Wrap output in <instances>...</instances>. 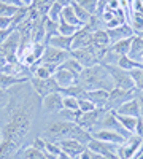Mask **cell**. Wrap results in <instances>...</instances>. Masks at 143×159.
<instances>
[{"label": "cell", "mask_w": 143, "mask_h": 159, "mask_svg": "<svg viewBox=\"0 0 143 159\" xmlns=\"http://www.w3.org/2000/svg\"><path fill=\"white\" fill-rule=\"evenodd\" d=\"M118 115H124V116H134V118H140V105L137 100V96L129 99L127 102H124L123 105H119L116 110H113Z\"/></svg>", "instance_id": "obj_16"}, {"label": "cell", "mask_w": 143, "mask_h": 159, "mask_svg": "<svg viewBox=\"0 0 143 159\" xmlns=\"http://www.w3.org/2000/svg\"><path fill=\"white\" fill-rule=\"evenodd\" d=\"M22 157H27V159H48L46 153L40 148L34 147V145H29V147H24L19 153Z\"/></svg>", "instance_id": "obj_23"}, {"label": "cell", "mask_w": 143, "mask_h": 159, "mask_svg": "<svg viewBox=\"0 0 143 159\" xmlns=\"http://www.w3.org/2000/svg\"><path fill=\"white\" fill-rule=\"evenodd\" d=\"M24 83H29V81H24V80H21V78H16V76H13V75L0 72V89L10 91V89L16 88L19 84H24Z\"/></svg>", "instance_id": "obj_21"}, {"label": "cell", "mask_w": 143, "mask_h": 159, "mask_svg": "<svg viewBox=\"0 0 143 159\" xmlns=\"http://www.w3.org/2000/svg\"><path fill=\"white\" fill-rule=\"evenodd\" d=\"M116 118H118V121L121 123V126L129 132V134H135V127H137L138 118H134V116H124V115H118V113H116Z\"/></svg>", "instance_id": "obj_26"}, {"label": "cell", "mask_w": 143, "mask_h": 159, "mask_svg": "<svg viewBox=\"0 0 143 159\" xmlns=\"http://www.w3.org/2000/svg\"><path fill=\"white\" fill-rule=\"evenodd\" d=\"M80 115H81L80 110H69V108H62L57 113L59 119H64V121H69V123H76Z\"/></svg>", "instance_id": "obj_31"}, {"label": "cell", "mask_w": 143, "mask_h": 159, "mask_svg": "<svg viewBox=\"0 0 143 159\" xmlns=\"http://www.w3.org/2000/svg\"><path fill=\"white\" fill-rule=\"evenodd\" d=\"M75 3H78L81 8H84L91 15H97V3L99 0H73Z\"/></svg>", "instance_id": "obj_34"}, {"label": "cell", "mask_w": 143, "mask_h": 159, "mask_svg": "<svg viewBox=\"0 0 143 159\" xmlns=\"http://www.w3.org/2000/svg\"><path fill=\"white\" fill-rule=\"evenodd\" d=\"M73 159H92V153H91L89 150H87V147H86V150L83 151V153H80L76 157H73Z\"/></svg>", "instance_id": "obj_41"}, {"label": "cell", "mask_w": 143, "mask_h": 159, "mask_svg": "<svg viewBox=\"0 0 143 159\" xmlns=\"http://www.w3.org/2000/svg\"><path fill=\"white\" fill-rule=\"evenodd\" d=\"M76 83L81 88H84L86 91H94V89L111 91L114 88L113 78H111L108 69L103 64H96L92 67L83 69V72L78 75Z\"/></svg>", "instance_id": "obj_1"}, {"label": "cell", "mask_w": 143, "mask_h": 159, "mask_svg": "<svg viewBox=\"0 0 143 159\" xmlns=\"http://www.w3.org/2000/svg\"><path fill=\"white\" fill-rule=\"evenodd\" d=\"M56 156H57V159H72V157H70L69 154H65L64 151H59V153H57Z\"/></svg>", "instance_id": "obj_45"}, {"label": "cell", "mask_w": 143, "mask_h": 159, "mask_svg": "<svg viewBox=\"0 0 143 159\" xmlns=\"http://www.w3.org/2000/svg\"><path fill=\"white\" fill-rule=\"evenodd\" d=\"M69 57H70V51H64V49H59V48H54V46L46 45L45 52H43V56H42V61H40V62L54 64V65H62Z\"/></svg>", "instance_id": "obj_9"}, {"label": "cell", "mask_w": 143, "mask_h": 159, "mask_svg": "<svg viewBox=\"0 0 143 159\" xmlns=\"http://www.w3.org/2000/svg\"><path fill=\"white\" fill-rule=\"evenodd\" d=\"M10 102V92L7 89H0V111H2Z\"/></svg>", "instance_id": "obj_38"}, {"label": "cell", "mask_w": 143, "mask_h": 159, "mask_svg": "<svg viewBox=\"0 0 143 159\" xmlns=\"http://www.w3.org/2000/svg\"><path fill=\"white\" fill-rule=\"evenodd\" d=\"M62 10H64V8L60 7V3L54 2L53 5L49 7V10H48V13H46V18L51 19V21H54V22H59L60 15H62Z\"/></svg>", "instance_id": "obj_33"}, {"label": "cell", "mask_w": 143, "mask_h": 159, "mask_svg": "<svg viewBox=\"0 0 143 159\" xmlns=\"http://www.w3.org/2000/svg\"><path fill=\"white\" fill-rule=\"evenodd\" d=\"M60 94L62 96H70V97H75V99H83L84 94H86V89L76 83V84H73L67 89H60Z\"/></svg>", "instance_id": "obj_29"}, {"label": "cell", "mask_w": 143, "mask_h": 159, "mask_svg": "<svg viewBox=\"0 0 143 159\" xmlns=\"http://www.w3.org/2000/svg\"><path fill=\"white\" fill-rule=\"evenodd\" d=\"M81 27H76V25H72L65 21H59V27H57V34L64 35V37H73Z\"/></svg>", "instance_id": "obj_30"}, {"label": "cell", "mask_w": 143, "mask_h": 159, "mask_svg": "<svg viewBox=\"0 0 143 159\" xmlns=\"http://www.w3.org/2000/svg\"><path fill=\"white\" fill-rule=\"evenodd\" d=\"M108 38H110V45L116 43V42H121V40H127V38H132L135 35L134 29L131 27V24L126 22V24H119L116 27L107 29Z\"/></svg>", "instance_id": "obj_11"}, {"label": "cell", "mask_w": 143, "mask_h": 159, "mask_svg": "<svg viewBox=\"0 0 143 159\" xmlns=\"http://www.w3.org/2000/svg\"><path fill=\"white\" fill-rule=\"evenodd\" d=\"M107 113V108H96L89 113H81L80 118H78L76 124L81 126L84 130H87L89 134H94L96 130L100 129V123H102V118L103 115Z\"/></svg>", "instance_id": "obj_3"}, {"label": "cell", "mask_w": 143, "mask_h": 159, "mask_svg": "<svg viewBox=\"0 0 143 159\" xmlns=\"http://www.w3.org/2000/svg\"><path fill=\"white\" fill-rule=\"evenodd\" d=\"M53 80L56 81V84L59 86V89H67V88L76 84V81H78V75L59 65V69H57L56 73L53 75Z\"/></svg>", "instance_id": "obj_12"}, {"label": "cell", "mask_w": 143, "mask_h": 159, "mask_svg": "<svg viewBox=\"0 0 143 159\" xmlns=\"http://www.w3.org/2000/svg\"><path fill=\"white\" fill-rule=\"evenodd\" d=\"M62 103H64V108H69V110H78V99L70 97V96H62Z\"/></svg>", "instance_id": "obj_37"}, {"label": "cell", "mask_w": 143, "mask_h": 159, "mask_svg": "<svg viewBox=\"0 0 143 159\" xmlns=\"http://www.w3.org/2000/svg\"><path fill=\"white\" fill-rule=\"evenodd\" d=\"M135 89H137V91H143V70H141V73H140L138 81L135 83Z\"/></svg>", "instance_id": "obj_42"}, {"label": "cell", "mask_w": 143, "mask_h": 159, "mask_svg": "<svg viewBox=\"0 0 143 159\" xmlns=\"http://www.w3.org/2000/svg\"><path fill=\"white\" fill-rule=\"evenodd\" d=\"M89 45H92V30H91L87 25H83L72 38V51L86 48Z\"/></svg>", "instance_id": "obj_14"}, {"label": "cell", "mask_w": 143, "mask_h": 159, "mask_svg": "<svg viewBox=\"0 0 143 159\" xmlns=\"http://www.w3.org/2000/svg\"><path fill=\"white\" fill-rule=\"evenodd\" d=\"M92 139L96 140H102V142H108V143H114V145H123L127 139L124 135H121L116 130H108V129H99L92 134Z\"/></svg>", "instance_id": "obj_15"}, {"label": "cell", "mask_w": 143, "mask_h": 159, "mask_svg": "<svg viewBox=\"0 0 143 159\" xmlns=\"http://www.w3.org/2000/svg\"><path fill=\"white\" fill-rule=\"evenodd\" d=\"M72 8H73V11H75V15H76L78 21L81 22V25H87V24L91 22V18L94 16V15H91V13H87L84 8H81L80 5L75 3V2H72Z\"/></svg>", "instance_id": "obj_28"}, {"label": "cell", "mask_w": 143, "mask_h": 159, "mask_svg": "<svg viewBox=\"0 0 143 159\" xmlns=\"http://www.w3.org/2000/svg\"><path fill=\"white\" fill-rule=\"evenodd\" d=\"M134 38V37H132ZM132 38H127V40H121V42H116L113 45H110V49L114 52L116 56H127L129 51H131V45H132Z\"/></svg>", "instance_id": "obj_22"}, {"label": "cell", "mask_w": 143, "mask_h": 159, "mask_svg": "<svg viewBox=\"0 0 143 159\" xmlns=\"http://www.w3.org/2000/svg\"><path fill=\"white\" fill-rule=\"evenodd\" d=\"M135 97L134 96V91H124V89H118V88H113L108 94V100H107V110H116L123 105L124 102H127L129 99Z\"/></svg>", "instance_id": "obj_10"}, {"label": "cell", "mask_w": 143, "mask_h": 159, "mask_svg": "<svg viewBox=\"0 0 143 159\" xmlns=\"http://www.w3.org/2000/svg\"><path fill=\"white\" fill-rule=\"evenodd\" d=\"M40 107H42V111L46 113V115H57V113L64 108L60 91L51 92V94L45 96V97L42 99V102H40Z\"/></svg>", "instance_id": "obj_7"}, {"label": "cell", "mask_w": 143, "mask_h": 159, "mask_svg": "<svg viewBox=\"0 0 143 159\" xmlns=\"http://www.w3.org/2000/svg\"><path fill=\"white\" fill-rule=\"evenodd\" d=\"M21 7H15V5H10L5 2H0V16H5V18H13L18 13Z\"/></svg>", "instance_id": "obj_35"}, {"label": "cell", "mask_w": 143, "mask_h": 159, "mask_svg": "<svg viewBox=\"0 0 143 159\" xmlns=\"http://www.w3.org/2000/svg\"><path fill=\"white\" fill-rule=\"evenodd\" d=\"M87 150L94 154L99 156H108V157H118L116 153H118V147L119 145H114V143H108V142H102V140H96L92 139L87 145Z\"/></svg>", "instance_id": "obj_8"}, {"label": "cell", "mask_w": 143, "mask_h": 159, "mask_svg": "<svg viewBox=\"0 0 143 159\" xmlns=\"http://www.w3.org/2000/svg\"><path fill=\"white\" fill-rule=\"evenodd\" d=\"M92 46L97 51H105L110 48V38H108L107 29H99L92 32Z\"/></svg>", "instance_id": "obj_18"}, {"label": "cell", "mask_w": 143, "mask_h": 159, "mask_svg": "<svg viewBox=\"0 0 143 159\" xmlns=\"http://www.w3.org/2000/svg\"><path fill=\"white\" fill-rule=\"evenodd\" d=\"M0 143H2V129H0Z\"/></svg>", "instance_id": "obj_46"}, {"label": "cell", "mask_w": 143, "mask_h": 159, "mask_svg": "<svg viewBox=\"0 0 143 159\" xmlns=\"http://www.w3.org/2000/svg\"><path fill=\"white\" fill-rule=\"evenodd\" d=\"M59 21H65V22H69V24H72V25H76V27H83L81 22L78 21V18H76V15H75L72 5H70V7H65V8L62 10V15H60V19H59Z\"/></svg>", "instance_id": "obj_27"}, {"label": "cell", "mask_w": 143, "mask_h": 159, "mask_svg": "<svg viewBox=\"0 0 143 159\" xmlns=\"http://www.w3.org/2000/svg\"><path fill=\"white\" fill-rule=\"evenodd\" d=\"M143 147V137L140 135H131L123 145H119L118 147V153H116V156H118V159H132Z\"/></svg>", "instance_id": "obj_6"}, {"label": "cell", "mask_w": 143, "mask_h": 159, "mask_svg": "<svg viewBox=\"0 0 143 159\" xmlns=\"http://www.w3.org/2000/svg\"><path fill=\"white\" fill-rule=\"evenodd\" d=\"M72 38L73 37H64L60 34H54L46 40V45L64 49V51H72Z\"/></svg>", "instance_id": "obj_19"}, {"label": "cell", "mask_w": 143, "mask_h": 159, "mask_svg": "<svg viewBox=\"0 0 143 159\" xmlns=\"http://www.w3.org/2000/svg\"><path fill=\"white\" fill-rule=\"evenodd\" d=\"M29 86L34 89V92L40 97L43 99L45 96L51 94V92H57L60 91L59 86L56 84V81L53 78H38V76H32L29 80Z\"/></svg>", "instance_id": "obj_5"}, {"label": "cell", "mask_w": 143, "mask_h": 159, "mask_svg": "<svg viewBox=\"0 0 143 159\" xmlns=\"http://www.w3.org/2000/svg\"><path fill=\"white\" fill-rule=\"evenodd\" d=\"M21 159H27V157H21Z\"/></svg>", "instance_id": "obj_47"}, {"label": "cell", "mask_w": 143, "mask_h": 159, "mask_svg": "<svg viewBox=\"0 0 143 159\" xmlns=\"http://www.w3.org/2000/svg\"><path fill=\"white\" fill-rule=\"evenodd\" d=\"M0 2H2V0H0Z\"/></svg>", "instance_id": "obj_48"}, {"label": "cell", "mask_w": 143, "mask_h": 159, "mask_svg": "<svg viewBox=\"0 0 143 159\" xmlns=\"http://www.w3.org/2000/svg\"><path fill=\"white\" fill-rule=\"evenodd\" d=\"M108 69L111 78H113V84L118 89H124V91H135V83L131 78V73L127 70L119 69L118 65H105Z\"/></svg>", "instance_id": "obj_4"}, {"label": "cell", "mask_w": 143, "mask_h": 159, "mask_svg": "<svg viewBox=\"0 0 143 159\" xmlns=\"http://www.w3.org/2000/svg\"><path fill=\"white\" fill-rule=\"evenodd\" d=\"M116 65H118L119 69H123V70H127V72L135 70V69H143V64L134 61L132 57H129V56H121L118 59V64Z\"/></svg>", "instance_id": "obj_25"}, {"label": "cell", "mask_w": 143, "mask_h": 159, "mask_svg": "<svg viewBox=\"0 0 143 159\" xmlns=\"http://www.w3.org/2000/svg\"><path fill=\"white\" fill-rule=\"evenodd\" d=\"M13 30L15 29H0V45L7 42V38L13 34Z\"/></svg>", "instance_id": "obj_40"}, {"label": "cell", "mask_w": 143, "mask_h": 159, "mask_svg": "<svg viewBox=\"0 0 143 159\" xmlns=\"http://www.w3.org/2000/svg\"><path fill=\"white\" fill-rule=\"evenodd\" d=\"M11 24H13V18L0 16V29H13Z\"/></svg>", "instance_id": "obj_39"}, {"label": "cell", "mask_w": 143, "mask_h": 159, "mask_svg": "<svg viewBox=\"0 0 143 159\" xmlns=\"http://www.w3.org/2000/svg\"><path fill=\"white\" fill-rule=\"evenodd\" d=\"M129 24L134 29L135 35L143 32V11H131V16H129Z\"/></svg>", "instance_id": "obj_24"}, {"label": "cell", "mask_w": 143, "mask_h": 159, "mask_svg": "<svg viewBox=\"0 0 143 159\" xmlns=\"http://www.w3.org/2000/svg\"><path fill=\"white\" fill-rule=\"evenodd\" d=\"M2 2H5V3H10V5H15V7H22L21 0H2Z\"/></svg>", "instance_id": "obj_44"}, {"label": "cell", "mask_w": 143, "mask_h": 159, "mask_svg": "<svg viewBox=\"0 0 143 159\" xmlns=\"http://www.w3.org/2000/svg\"><path fill=\"white\" fill-rule=\"evenodd\" d=\"M127 56L141 64V59H143V38L140 35H134L132 45H131V51H129Z\"/></svg>", "instance_id": "obj_20"}, {"label": "cell", "mask_w": 143, "mask_h": 159, "mask_svg": "<svg viewBox=\"0 0 143 159\" xmlns=\"http://www.w3.org/2000/svg\"><path fill=\"white\" fill-rule=\"evenodd\" d=\"M57 147L60 148V151H64L65 154H69L72 159L76 157L80 153H83L86 150V145L78 142L75 139H62V140H57Z\"/></svg>", "instance_id": "obj_13"}, {"label": "cell", "mask_w": 143, "mask_h": 159, "mask_svg": "<svg viewBox=\"0 0 143 159\" xmlns=\"http://www.w3.org/2000/svg\"><path fill=\"white\" fill-rule=\"evenodd\" d=\"M108 94L110 91H105V89H94V91H86L84 97L87 100H91L96 107L99 108H105L107 107V100H108Z\"/></svg>", "instance_id": "obj_17"}, {"label": "cell", "mask_w": 143, "mask_h": 159, "mask_svg": "<svg viewBox=\"0 0 143 159\" xmlns=\"http://www.w3.org/2000/svg\"><path fill=\"white\" fill-rule=\"evenodd\" d=\"M107 51V49H105ZM105 51H97L92 45H89L86 48H81V49H73L70 51V56L75 57L78 62H80L83 67H92L96 64H100V57Z\"/></svg>", "instance_id": "obj_2"}, {"label": "cell", "mask_w": 143, "mask_h": 159, "mask_svg": "<svg viewBox=\"0 0 143 159\" xmlns=\"http://www.w3.org/2000/svg\"><path fill=\"white\" fill-rule=\"evenodd\" d=\"M96 108H99V107H96V105L91 102V100H87L86 97L78 99V110H80L81 113H89V111H92Z\"/></svg>", "instance_id": "obj_36"}, {"label": "cell", "mask_w": 143, "mask_h": 159, "mask_svg": "<svg viewBox=\"0 0 143 159\" xmlns=\"http://www.w3.org/2000/svg\"><path fill=\"white\" fill-rule=\"evenodd\" d=\"M56 2H57V3H60V7H62V8H65V7H70V5H72L73 0H56Z\"/></svg>", "instance_id": "obj_43"}, {"label": "cell", "mask_w": 143, "mask_h": 159, "mask_svg": "<svg viewBox=\"0 0 143 159\" xmlns=\"http://www.w3.org/2000/svg\"><path fill=\"white\" fill-rule=\"evenodd\" d=\"M60 67L67 69V70H70V72H73V73H76V75H80V73L83 72V69H84L83 65H81L80 62H78L75 57H72V56H70L65 62H64V64L60 65Z\"/></svg>", "instance_id": "obj_32"}]
</instances>
